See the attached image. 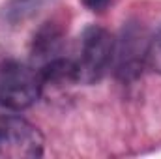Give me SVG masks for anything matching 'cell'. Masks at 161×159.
Masks as SVG:
<instances>
[{"mask_svg":"<svg viewBox=\"0 0 161 159\" xmlns=\"http://www.w3.org/2000/svg\"><path fill=\"white\" fill-rule=\"evenodd\" d=\"M43 80L40 71L26 64L8 60L0 64V105L9 111L28 109L38 101Z\"/></svg>","mask_w":161,"mask_h":159,"instance_id":"cell-1","label":"cell"},{"mask_svg":"<svg viewBox=\"0 0 161 159\" xmlns=\"http://www.w3.org/2000/svg\"><path fill=\"white\" fill-rule=\"evenodd\" d=\"M43 156V135L19 116L0 118V157L36 159Z\"/></svg>","mask_w":161,"mask_h":159,"instance_id":"cell-2","label":"cell"},{"mask_svg":"<svg viewBox=\"0 0 161 159\" xmlns=\"http://www.w3.org/2000/svg\"><path fill=\"white\" fill-rule=\"evenodd\" d=\"M113 56H114L113 36L101 26H88L80 40V60L77 62L79 80L92 82L99 79L109 68Z\"/></svg>","mask_w":161,"mask_h":159,"instance_id":"cell-3","label":"cell"},{"mask_svg":"<svg viewBox=\"0 0 161 159\" xmlns=\"http://www.w3.org/2000/svg\"><path fill=\"white\" fill-rule=\"evenodd\" d=\"M40 71V77L45 82H53V84H64V82H73L79 80V68L77 62L69 60V58H53L49 60Z\"/></svg>","mask_w":161,"mask_h":159,"instance_id":"cell-4","label":"cell"},{"mask_svg":"<svg viewBox=\"0 0 161 159\" xmlns=\"http://www.w3.org/2000/svg\"><path fill=\"white\" fill-rule=\"evenodd\" d=\"M64 32L56 25H45L34 38V56H51L60 51Z\"/></svg>","mask_w":161,"mask_h":159,"instance_id":"cell-5","label":"cell"},{"mask_svg":"<svg viewBox=\"0 0 161 159\" xmlns=\"http://www.w3.org/2000/svg\"><path fill=\"white\" fill-rule=\"evenodd\" d=\"M146 62L154 68L161 71V32L152 40V43L146 49Z\"/></svg>","mask_w":161,"mask_h":159,"instance_id":"cell-6","label":"cell"},{"mask_svg":"<svg viewBox=\"0 0 161 159\" xmlns=\"http://www.w3.org/2000/svg\"><path fill=\"white\" fill-rule=\"evenodd\" d=\"M82 4L92 11H103V9L109 8L111 0H82Z\"/></svg>","mask_w":161,"mask_h":159,"instance_id":"cell-7","label":"cell"}]
</instances>
